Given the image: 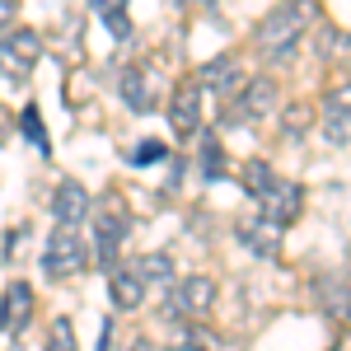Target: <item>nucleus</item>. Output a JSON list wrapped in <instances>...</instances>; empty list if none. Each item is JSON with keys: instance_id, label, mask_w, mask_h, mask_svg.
<instances>
[{"instance_id": "f257e3e1", "label": "nucleus", "mask_w": 351, "mask_h": 351, "mask_svg": "<svg viewBox=\"0 0 351 351\" xmlns=\"http://www.w3.org/2000/svg\"><path fill=\"white\" fill-rule=\"evenodd\" d=\"M243 188L258 197V216H267L271 225H291L300 216V188L291 178H281L267 160H248L243 164Z\"/></svg>"}, {"instance_id": "f03ea898", "label": "nucleus", "mask_w": 351, "mask_h": 351, "mask_svg": "<svg viewBox=\"0 0 351 351\" xmlns=\"http://www.w3.org/2000/svg\"><path fill=\"white\" fill-rule=\"evenodd\" d=\"M314 19V0H286L276 5L267 19L258 24V52L271 56V61H291L304 38V28Z\"/></svg>"}, {"instance_id": "7ed1b4c3", "label": "nucleus", "mask_w": 351, "mask_h": 351, "mask_svg": "<svg viewBox=\"0 0 351 351\" xmlns=\"http://www.w3.org/2000/svg\"><path fill=\"white\" fill-rule=\"evenodd\" d=\"M127 230H132L127 202H122L117 192H108V197H104V206H99V216H94V258H99L108 271L117 267V253H122Z\"/></svg>"}, {"instance_id": "20e7f679", "label": "nucleus", "mask_w": 351, "mask_h": 351, "mask_svg": "<svg viewBox=\"0 0 351 351\" xmlns=\"http://www.w3.org/2000/svg\"><path fill=\"white\" fill-rule=\"evenodd\" d=\"M84 267H89V243H84V234L56 225L52 239H47V253H43V271L52 281H66V276H80Z\"/></svg>"}, {"instance_id": "39448f33", "label": "nucleus", "mask_w": 351, "mask_h": 351, "mask_svg": "<svg viewBox=\"0 0 351 351\" xmlns=\"http://www.w3.org/2000/svg\"><path fill=\"white\" fill-rule=\"evenodd\" d=\"M38 52H43V38H38L33 28L5 33V38H0V80L24 84L28 71H33V61H38Z\"/></svg>"}, {"instance_id": "423d86ee", "label": "nucleus", "mask_w": 351, "mask_h": 351, "mask_svg": "<svg viewBox=\"0 0 351 351\" xmlns=\"http://www.w3.org/2000/svg\"><path fill=\"white\" fill-rule=\"evenodd\" d=\"M117 94H122V104L132 112L160 108V71H155L150 61H132V66L122 71V80H117Z\"/></svg>"}, {"instance_id": "0eeeda50", "label": "nucleus", "mask_w": 351, "mask_h": 351, "mask_svg": "<svg viewBox=\"0 0 351 351\" xmlns=\"http://www.w3.org/2000/svg\"><path fill=\"white\" fill-rule=\"evenodd\" d=\"M216 304V281L211 276H188V281H178L169 300H164V314L169 319H197V314H206Z\"/></svg>"}, {"instance_id": "6e6552de", "label": "nucleus", "mask_w": 351, "mask_h": 351, "mask_svg": "<svg viewBox=\"0 0 351 351\" xmlns=\"http://www.w3.org/2000/svg\"><path fill=\"white\" fill-rule=\"evenodd\" d=\"M271 104H276V89H271V80H248L239 89V99L225 108V122H234V127H248V122H263L271 112Z\"/></svg>"}, {"instance_id": "1a4fd4ad", "label": "nucleus", "mask_w": 351, "mask_h": 351, "mask_svg": "<svg viewBox=\"0 0 351 351\" xmlns=\"http://www.w3.org/2000/svg\"><path fill=\"white\" fill-rule=\"evenodd\" d=\"M234 234L253 258H276V248H281V225H271L267 216H243L234 225Z\"/></svg>"}, {"instance_id": "9d476101", "label": "nucleus", "mask_w": 351, "mask_h": 351, "mask_svg": "<svg viewBox=\"0 0 351 351\" xmlns=\"http://www.w3.org/2000/svg\"><path fill=\"white\" fill-rule=\"evenodd\" d=\"M169 122H173V132H178V136H192V132H197V122H202V89H197V80H183L178 89H173Z\"/></svg>"}, {"instance_id": "9b49d317", "label": "nucleus", "mask_w": 351, "mask_h": 351, "mask_svg": "<svg viewBox=\"0 0 351 351\" xmlns=\"http://www.w3.org/2000/svg\"><path fill=\"white\" fill-rule=\"evenodd\" d=\"M89 206H94L89 192H84L80 183H71V178L52 192V216H56V225H66V230H75V225L89 216Z\"/></svg>"}, {"instance_id": "f8f14e48", "label": "nucleus", "mask_w": 351, "mask_h": 351, "mask_svg": "<svg viewBox=\"0 0 351 351\" xmlns=\"http://www.w3.org/2000/svg\"><path fill=\"white\" fill-rule=\"evenodd\" d=\"M324 136L332 141V145L351 141V84L332 89V94L324 99Z\"/></svg>"}, {"instance_id": "ddd939ff", "label": "nucleus", "mask_w": 351, "mask_h": 351, "mask_svg": "<svg viewBox=\"0 0 351 351\" xmlns=\"http://www.w3.org/2000/svg\"><path fill=\"white\" fill-rule=\"evenodd\" d=\"M33 319V291L24 281H14L5 295H0V332H24Z\"/></svg>"}, {"instance_id": "4468645a", "label": "nucleus", "mask_w": 351, "mask_h": 351, "mask_svg": "<svg viewBox=\"0 0 351 351\" xmlns=\"http://www.w3.org/2000/svg\"><path fill=\"white\" fill-rule=\"evenodd\" d=\"M319 304H324L332 319H351V276L347 271H328V276H319Z\"/></svg>"}, {"instance_id": "2eb2a0df", "label": "nucleus", "mask_w": 351, "mask_h": 351, "mask_svg": "<svg viewBox=\"0 0 351 351\" xmlns=\"http://www.w3.org/2000/svg\"><path fill=\"white\" fill-rule=\"evenodd\" d=\"M108 291H112V304H117V309H136V304L145 300V286H141V276H136L132 263H122V267L108 271Z\"/></svg>"}, {"instance_id": "dca6fc26", "label": "nucleus", "mask_w": 351, "mask_h": 351, "mask_svg": "<svg viewBox=\"0 0 351 351\" xmlns=\"http://www.w3.org/2000/svg\"><path fill=\"white\" fill-rule=\"evenodd\" d=\"M132 267H136L145 291H169L173 286V258L169 253H145V258H136Z\"/></svg>"}, {"instance_id": "f3484780", "label": "nucleus", "mask_w": 351, "mask_h": 351, "mask_svg": "<svg viewBox=\"0 0 351 351\" xmlns=\"http://www.w3.org/2000/svg\"><path fill=\"white\" fill-rule=\"evenodd\" d=\"M243 84V75H239V66L230 61V56H216V61H206L202 66V89H216V94H234Z\"/></svg>"}, {"instance_id": "a211bd4d", "label": "nucleus", "mask_w": 351, "mask_h": 351, "mask_svg": "<svg viewBox=\"0 0 351 351\" xmlns=\"http://www.w3.org/2000/svg\"><path fill=\"white\" fill-rule=\"evenodd\" d=\"M324 61L328 66H351V33L347 28H324Z\"/></svg>"}, {"instance_id": "6ab92c4d", "label": "nucleus", "mask_w": 351, "mask_h": 351, "mask_svg": "<svg viewBox=\"0 0 351 351\" xmlns=\"http://www.w3.org/2000/svg\"><path fill=\"white\" fill-rule=\"evenodd\" d=\"M89 5H94V14H104V24H108L112 38H132V19H127L122 0H89Z\"/></svg>"}, {"instance_id": "aec40b11", "label": "nucleus", "mask_w": 351, "mask_h": 351, "mask_svg": "<svg viewBox=\"0 0 351 351\" xmlns=\"http://www.w3.org/2000/svg\"><path fill=\"white\" fill-rule=\"evenodd\" d=\"M43 351H75V332H71V324H66V319H52Z\"/></svg>"}, {"instance_id": "412c9836", "label": "nucleus", "mask_w": 351, "mask_h": 351, "mask_svg": "<svg viewBox=\"0 0 351 351\" xmlns=\"http://www.w3.org/2000/svg\"><path fill=\"white\" fill-rule=\"evenodd\" d=\"M202 178H206V183L220 178V141L216 136H202Z\"/></svg>"}, {"instance_id": "4be33fe9", "label": "nucleus", "mask_w": 351, "mask_h": 351, "mask_svg": "<svg viewBox=\"0 0 351 351\" xmlns=\"http://www.w3.org/2000/svg\"><path fill=\"white\" fill-rule=\"evenodd\" d=\"M19 127H24V136L38 145V150H47V132H43V117H38V108H24V112H19Z\"/></svg>"}, {"instance_id": "5701e85b", "label": "nucleus", "mask_w": 351, "mask_h": 351, "mask_svg": "<svg viewBox=\"0 0 351 351\" xmlns=\"http://www.w3.org/2000/svg\"><path fill=\"white\" fill-rule=\"evenodd\" d=\"M169 150H164V141H145V145H136V150H127V160L132 164H155V160H164Z\"/></svg>"}, {"instance_id": "b1692460", "label": "nucleus", "mask_w": 351, "mask_h": 351, "mask_svg": "<svg viewBox=\"0 0 351 351\" xmlns=\"http://www.w3.org/2000/svg\"><path fill=\"white\" fill-rule=\"evenodd\" d=\"M304 122H309V108H304V104H295V108L286 112V132H291V136L304 132Z\"/></svg>"}, {"instance_id": "393cba45", "label": "nucleus", "mask_w": 351, "mask_h": 351, "mask_svg": "<svg viewBox=\"0 0 351 351\" xmlns=\"http://www.w3.org/2000/svg\"><path fill=\"white\" fill-rule=\"evenodd\" d=\"M10 5H14V0H0V10H10Z\"/></svg>"}, {"instance_id": "a878e982", "label": "nucleus", "mask_w": 351, "mask_h": 351, "mask_svg": "<svg viewBox=\"0 0 351 351\" xmlns=\"http://www.w3.org/2000/svg\"><path fill=\"white\" fill-rule=\"evenodd\" d=\"M178 351H197V347H178Z\"/></svg>"}]
</instances>
